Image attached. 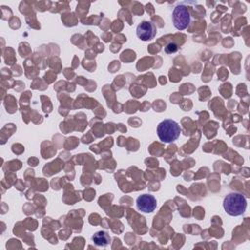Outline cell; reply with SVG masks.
Masks as SVG:
<instances>
[{"label": "cell", "instance_id": "52a82bcc", "mask_svg": "<svg viewBox=\"0 0 250 250\" xmlns=\"http://www.w3.org/2000/svg\"><path fill=\"white\" fill-rule=\"evenodd\" d=\"M178 49H179V47H178V45L176 44V43H174V42H170V43H168L167 45H166V47H165V52L167 53V54H172V53H176L177 51H178Z\"/></svg>", "mask_w": 250, "mask_h": 250}, {"label": "cell", "instance_id": "8992f818", "mask_svg": "<svg viewBox=\"0 0 250 250\" xmlns=\"http://www.w3.org/2000/svg\"><path fill=\"white\" fill-rule=\"evenodd\" d=\"M110 240H111V238H110L109 234L104 230H99V231L95 232L92 236V241L97 246L105 247L110 243Z\"/></svg>", "mask_w": 250, "mask_h": 250}, {"label": "cell", "instance_id": "5b68a950", "mask_svg": "<svg viewBox=\"0 0 250 250\" xmlns=\"http://www.w3.org/2000/svg\"><path fill=\"white\" fill-rule=\"evenodd\" d=\"M136 206L138 210L143 213H151L156 209L157 201L153 195L145 193L136 199Z\"/></svg>", "mask_w": 250, "mask_h": 250}, {"label": "cell", "instance_id": "3957f363", "mask_svg": "<svg viewBox=\"0 0 250 250\" xmlns=\"http://www.w3.org/2000/svg\"><path fill=\"white\" fill-rule=\"evenodd\" d=\"M172 21L178 30L188 28L191 21V15L188 7L185 6V3H180L174 8L172 13Z\"/></svg>", "mask_w": 250, "mask_h": 250}, {"label": "cell", "instance_id": "6da1fadb", "mask_svg": "<svg viewBox=\"0 0 250 250\" xmlns=\"http://www.w3.org/2000/svg\"><path fill=\"white\" fill-rule=\"evenodd\" d=\"M225 212L232 217H237L244 214L247 207L246 197L239 192H230L227 194L223 201Z\"/></svg>", "mask_w": 250, "mask_h": 250}, {"label": "cell", "instance_id": "277c9868", "mask_svg": "<svg viewBox=\"0 0 250 250\" xmlns=\"http://www.w3.org/2000/svg\"><path fill=\"white\" fill-rule=\"evenodd\" d=\"M156 26L149 21H143L136 28V34L142 41H149L156 35Z\"/></svg>", "mask_w": 250, "mask_h": 250}, {"label": "cell", "instance_id": "7a4b0ae2", "mask_svg": "<svg viewBox=\"0 0 250 250\" xmlns=\"http://www.w3.org/2000/svg\"><path fill=\"white\" fill-rule=\"evenodd\" d=\"M181 134L180 125L172 119H164L157 126V136L163 143H173Z\"/></svg>", "mask_w": 250, "mask_h": 250}]
</instances>
